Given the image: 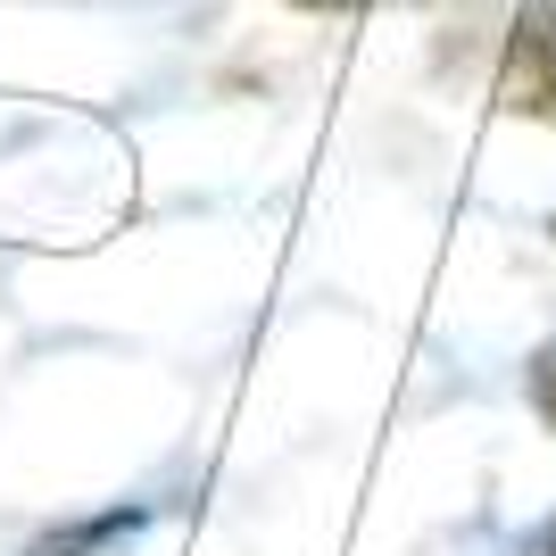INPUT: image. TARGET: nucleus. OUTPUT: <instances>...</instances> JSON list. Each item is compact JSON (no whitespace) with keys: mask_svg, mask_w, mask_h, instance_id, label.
Here are the masks:
<instances>
[{"mask_svg":"<svg viewBox=\"0 0 556 556\" xmlns=\"http://www.w3.org/2000/svg\"><path fill=\"white\" fill-rule=\"evenodd\" d=\"M498 100L515 116L556 125V9H523V25L507 42V67H498Z\"/></svg>","mask_w":556,"mask_h":556,"instance_id":"nucleus-1","label":"nucleus"}]
</instances>
